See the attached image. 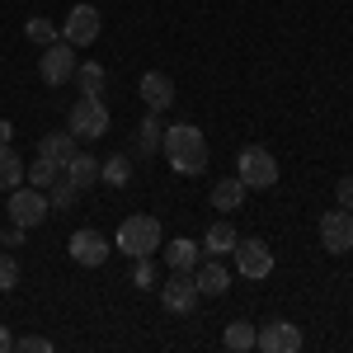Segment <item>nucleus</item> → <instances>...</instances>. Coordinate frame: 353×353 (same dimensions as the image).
Returning <instances> with one entry per match:
<instances>
[{"label": "nucleus", "mask_w": 353, "mask_h": 353, "mask_svg": "<svg viewBox=\"0 0 353 353\" xmlns=\"http://www.w3.org/2000/svg\"><path fill=\"white\" fill-rule=\"evenodd\" d=\"M198 301H203V292H198L193 273H174V278H165L161 306L170 311V316H193V306H198Z\"/></svg>", "instance_id": "9d476101"}, {"label": "nucleus", "mask_w": 353, "mask_h": 353, "mask_svg": "<svg viewBox=\"0 0 353 353\" xmlns=\"http://www.w3.org/2000/svg\"><path fill=\"white\" fill-rule=\"evenodd\" d=\"M10 137H14V123H5V118H0V146H5Z\"/></svg>", "instance_id": "72a5a7b5"}, {"label": "nucleus", "mask_w": 353, "mask_h": 353, "mask_svg": "<svg viewBox=\"0 0 353 353\" xmlns=\"http://www.w3.org/2000/svg\"><path fill=\"white\" fill-rule=\"evenodd\" d=\"M334 203H339V208H349V212H353V174H344V179L334 184Z\"/></svg>", "instance_id": "7c9ffc66"}, {"label": "nucleus", "mask_w": 353, "mask_h": 353, "mask_svg": "<svg viewBox=\"0 0 353 353\" xmlns=\"http://www.w3.org/2000/svg\"><path fill=\"white\" fill-rule=\"evenodd\" d=\"M66 250H71V259L81 264V269H104L113 254V241H104L94 226H81L71 241H66Z\"/></svg>", "instance_id": "6e6552de"}, {"label": "nucleus", "mask_w": 353, "mask_h": 353, "mask_svg": "<svg viewBox=\"0 0 353 353\" xmlns=\"http://www.w3.org/2000/svg\"><path fill=\"white\" fill-rule=\"evenodd\" d=\"M161 156L170 161L174 174H203L208 170V137L203 128H193V123H170L165 128V141H161Z\"/></svg>", "instance_id": "f257e3e1"}, {"label": "nucleus", "mask_w": 353, "mask_h": 353, "mask_svg": "<svg viewBox=\"0 0 353 353\" xmlns=\"http://www.w3.org/2000/svg\"><path fill=\"white\" fill-rule=\"evenodd\" d=\"M24 236H28V226H14V221H10V231H0L5 245H24Z\"/></svg>", "instance_id": "2f4dec72"}, {"label": "nucleus", "mask_w": 353, "mask_h": 353, "mask_svg": "<svg viewBox=\"0 0 353 353\" xmlns=\"http://www.w3.org/2000/svg\"><path fill=\"white\" fill-rule=\"evenodd\" d=\"M99 33H104V19H99V10L81 0V5H71V14H66V24H61V38L71 43V48H90V43H99Z\"/></svg>", "instance_id": "0eeeda50"}, {"label": "nucleus", "mask_w": 353, "mask_h": 353, "mask_svg": "<svg viewBox=\"0 0 353 353\" xmlns=\"http://www.w3.org/2000/svg\"><path fill=\"white\" fill-rule=\"evenodd\" d=\"M193 283H198V292H203V297H221V292L231 288V273H226V264H221L217 254H208V259H198Z\"/></svg>", "instance_id": "4468645a"}, {"label": "nucleus", "mask_w": 353, "mask_h": 353, "mask_svg": "<svg viewBox=\"0 0 353 353\" xmlns=\"http://www.w3.org/2000/svg\"><path fill=\"white\" fill-rule=\"evenodd\" d=\"M99 184H109V189H123V184H132V161H128V156L99 161Z\"/></svg>", "instance_id": "b1692460"}, {"label": "nucleus", "mask_w": 353, "mask_h": 353, "mask_svg": "<svg viewBox=\"0 0 353 353\" xmlns=\"http://www.w3.org/2000/svg\"><path fill=\"white\" fill-rule=\"evenodd\" d=\"M14 288H19V259L0 254V292H14Z\"/></svg>", "instance_id": "c85d7f7f"}, {"label": "nucleus", "mask_w": 353, "mask_h": 353, "mask_svg": "<svg viewBox=\"0 0 353 353\" xmlns=\"http://www.w3.org/2000/svg\"><path fill=\"white\" fill-rule=\"evenodd\" d=\"M76 198H81V189H76L66 174H61L52 189H48V203H52V212H71V208H76Z\"/></svg>", "instance_id": "a878e982"}, {"label": "nucleus", "mask_w": 353, "mask_h": 353, "mask_svg": "<svg viewBox=\"0 0 353 353\" xmlns=\"http://www.w3.org/2000/svg\"><path fill=\"white\" fill-rule=\"evenodd\" d=\"M24 179L33 184V189H52L57 179H61V165L48 161V156H38L33 165H24Z\"/></svg>", "instance_id": "5701e85b"}, {"label": "nucleus", "mask_w": 353, "mask_h": 353, "mask_svg": "<svg viewBox=\"0 0 353 353\" xmlns=\"http://www.w3.org/2000/svg\"><path fill=\"white\" fill-rule=\"evenodd\" d=\"M236 273L241 278H250V283H264L273 273V250L264 241H236Z\"/></svg>", "instance_id": "1a4fd4ad"}, {"label": "nucleus", "mask_w": 353, "mask_h": 353, "mask_svg": "<svg viewBox=\"0 0 353 353\" xmlns=\"http://www.w3.org/2000/svg\"><path fill=\"white\" fill-rule=\"evenodd\" d=\"M38 156H48V161L66 165L71 156H76V137H71V128H66V132H48L43 141H38Z\"/></svg>", "instance_id": "4be33fe9"}, {"label": "nucleus", "mask_w": 353, "mask_h": 353, "mask_svg": "<svg viewBox=\"0 0 353 353\" xmlns=\"http://www.w3.org/2000/svg\"><path fill=\"white\" fill-rule=\"evenodd\" d=\"M254 330H259V325H250V321H231L226 334H221V344H226L231 353H250V349H254Z\"/></svg>", "instance_id": "393cba45"}, {"label": "nucleus", "mask_w": 353, "mask_h": 353, "mask_svg": "<svg viewBox=\"0 0 353 353\" xmlns=\"http://www.w3.org/2000/svg\"><path fill=\"white\" fill-rule=\"evenodd\" d=\"M161 245H165V231H161V221L151 217V212H132V217H123L118 236H113V250H118V254H128V259L156 254Z\"/></svg>", "instance_id": "f03ea898"}, {"label": "nucleus", "mask_w": 353, "mask_h": 353, "mask_svg": "<svg viewBox=\"0 0 353 353\" xmlns=\"http://www.w3.org/2000/svg\"><path fill=\"white\" fill-rule=\"evenodd\" d=\"M19 184H24V156L5 141V146H0V193L19 189Z\"/></svg>", "instance_id": "412c9836"}, {"label": "nucleus", "mask_w": 353, "mask_h": 353, "mask_svg": "<svg viewBox=\"0 0 353 353\" xmlns=\"http://www.w3.org/2000/svg\"><path fill=\"white\" fill-rule=\"evenodd\" d=\"M76 48L66 43V38H57V43H48L43 52H38V76H43V85H71V76H76Z\"/></svg>", "instance_id": "423d86ee"}, {"label": "nucleus", "mask_w": 353, "mask_h": 353, "mask_svg": "<svg viewBox=\"0 0 353 353\" xmlns=\"http://www.w3.org/2000/svg\"><path fill=\"white\" fill-rule=\"evenodd\" d=\"M236 241H241V236H236V226H231V221H212V226H208V231H203V254H231V250H236Z\"/></svg>", "instance_id": "6ab92c4d"}, {"label": "nucleus", "mask_w": 353, "mask_h": 353, "mask_svg": "<svg viewBox=\"0 0 353 353\" xmlns=\"http://www.w3.org/2000/svg\"><path fill=\"white\" fill-rule=\"evenodd\" d=\"M254 349L264 353H301V325L292 321H269L254 330Z\"/></svg>", "instance_id": "9b49d317"}, {"label": "nucleus", "mask_w": 353, "mask_h": 353, "mask_svg": "<svg viewBox=\"0 0 353 353\" xmlns=\"http://www.w3.org/2000/svg\"><path fill=\"white\" fill-rule=\"evenodd\" d=\"M61 174H66L76 189H90V184H99V161H94L90 151H76L71 161L61 165Z\"/></svg>", "instance_id": "f3484780"}, {"label": "nucleus", "mask_w": 353, "mask_h": 353, "mask_svg": "<svg viewBox=\"0 0 353 353\" xmlns=\"http://www.w3.org/2000/svg\"><path fill=\"white\" fill-rule=\"evenodd\" d=\"M14 349H19V353H52V339H43V334H24V339H14Z\"/></svg>", "instance_id": "c756f323"}, {"label": "nucleus", "mask_w": 353, "mask_h": 353, "mask_svg": "<svg viewBox=\"0 0 353 353\" xmlns=\"http://www.w3.org/2000/svg\"><path fill=\"white\" fill-rule=\"evenodd\" d=\"M10 349H14V334H10V330L0 325V353H10Z\"/></svg>", "instance_id": "473e14b6"}, {"label": "nucleus", "mask_w": 353, "mask_h": 353, "mask_svg": "<svg viewBox=\"0 0 353 353\" xmlns=\"http://www.w3.org/2000/svg\"><path fill=\"white\" fill-rule=\"evenodd\" d=\"M321 245L330 254H349L353 250V212L349 208H330L321 217Z\"/></svg>", "instance_id": "f8f14e48"}, {"label": "nucleus", "mask_w": 353, "mask_h": 353, "mask_svg": "<svg viewBox=\"0 0 353 353\" xmlns=\"http://www.w3.org/2000/svg\"><path fill=\"white\" fill-rule=\"evenodd\" d=\"M236 179H241L245 189H273L278 184V161H273L269 146H245L241 156H236Z\"/></svg>", "instance_id": "7ed1b4c3"}, {"label": "nucleus", "mask_w": 353, "mask_h": 353, "mask_svg": "<svg viewBox=\"0 0 353 353\" xmlns=\"http://www.w3.org/2000/svg\"><path fill=\"white\" fill-rule=\"evenodd\" d=\"M5 208H10V221H14V226H28V231L52 217L48 189H33V184H28V189H24V184H19V189H10V203H5Z\"/></svg>", "instance_id": "20e7f679"}, {"label": "nucleus", "mask_w": 353, "mask_h": 353, "mask_svg": "<svg viewBox=\"0 0 353 353\" xmlns=\"http://www.w3.org/2000/svg\"><path fill=\"white\" fill-rule=\"evenodd\" d=\"M245 193H250V189H245L241 179L231 174V179H217V184H212V193H208V203H212L217 212H226V217H231L236 208H245Z\"/></svg>", "instance_id": "dca6fc26"}, {"label": "nucleus", "mask_w": 353, "mask_h": 353, "mask_svg": "<svg viewBox=\"0 0 353 353\" xmlns=\"http://www.w3.org/2000/svg\"><path fill=\"white\" fill-rule=\"evenodd\" d=\"M71 81H76V90H81V94H90V99H104V85H109V71H104L99 61H81Z\"/></svg>", "instance_id": "a211bd4d"}, {"label": "nucleus", "mask_w": 353, "mask_h": 353, "mask_svg": "<svg viewBox=\"0 0 353 353\" xmlns=\"http://www.w3.org/2000/svg\"><path fill=\"white\" fill-rule=\"evenodd\" d=\"M198 259H203V245L189 241V236H179V241H165V264L174 273H193L198 269Z\"/></svg>", "instance_id": "2eb2a0df"}, {"label": "nucleus", "mask_w": 353, "mask_h": 353, "mask_svg": "<svg viewBox=\"0 0 353 353\" xmlns=\"http://www.w3.org/2000/svg\"><path fill=\"white\" fill-rule=\"evenodd\" d=\"M132 288L137 292H151V288H156V264H151V254H141L132 264Z\"/></svg>", "instance_id": "cd10ccee"}, {"label": "nucleus", "mask_w": 353, "mask_h": 353, "mask_svg": "<svg viewBox=\"0 0 353 353\" xmlns=\"http://www.w3.org/2000/svg\"><path fill=\"white\" fill-rule=\"evenodd\" d=\"M24 38H28V43H38V48H48V43L61 38V28H57L52 19H43V14H33V19L24 24Z\"/></svg>", "instance_id": "bb28decb"}, {"label": "nucleus", "mask_w": 353, "mask_h": 353, "mask_svg": "<svg viewBox=\"0 0 353 353\" xmlns=\"http://www.w3.org/2000/svg\"><path fill=\"white\" fill-rule=\"evenodd\" d=\"M161 141H165V123H161V113L146 109V118L137 123V151H141V156H156V151H161Z\"/></svg>", "instance_id": "aec40b11"}, {"label": "nucleus", "mask_w": 353, "mask_h": 353, "mask_svg": "<svg viewBox=\"0 0 353 353\" xmlns=\"http://www.w3.org/2000/svg\"><path fill=\"white\" fill-rule=\"evenodd\" d=\"M137 94H141V104L151 113H165L174 104V81H170L165 71H146V76L137 81Z\"/></svg>", "instance_id": "ddd939ff"}, {"label": "nucleus", "mask_w": 353, "mask_h": 353, "mask_svg": "<svg viewBox=\"0 0 353 353\" xmlns=\"http://www.w3.org/2000/svg\"><path fill=\"white\" fill-rule=\"evenodd\" d=\"M71 137H81V141H99V137L109 132V109H104V99H90V94H81L76 104H71Z\"/></svg>", "instance_id": "39448f33"}]
</instances>
